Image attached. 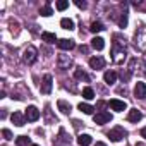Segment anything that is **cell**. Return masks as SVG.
<instances>
[{
    "instance_id": "obj_9",
    "label": "cell",
    "mask_w": 146,
    "mask_h": 146,
    "mask_svg": "<svg viewBox=\"0 0 146 146\" xmlns=\"http://www.w3.org/2000/svg\"><path fill=\"white\" fill-rule=\"evenodd\" d=\"M11 120H12V124L14 125H17V127H21V125H24L26 124V115L24 113H21V112H14L12 115H11Z\"/></svg>"
},
{
    "instance_id": "obj_23",
    "label": "cell",
    "mask_w": 146,
    "mask_h": 146,
    "mask_svg": "<svg viewBox=\"0 0 146 146\" xmlns=\"http://www.w3.org/2000/svg\"><path fill=\"white\" fill-rule=\"evenodd\" d=\"M83 96H84V100H93L95 98V91H93V88H84L83 90Z\"/></svg>"
},
{
    "instance_id": "obj_36",
    "label": "cell",
    "mask_w": 146,
    "mask_h": 146,
    "mask_svg": "<svg viewBox=\"0 0 146 146\" xmlns=\"http://www.w3.org/2000/svg\"><path fill=\"white\" fill-rule=\"evenodd\" d=\"M55 146H58V144H55Z\"/></svg>"
},
{
    "instance_id": "obj_33",
    "label": "cell",
    "mask_w": 146,
    "mask_h": 146,
    "mask_svg": "<svg viewBox=\"0 0 146 146\" xmlns=\"http://www.w3.org/2000/svg\"><path fill=\"white\" fill-rule=\"evenodd\" d=\"M95 146H107V144H105V143H96Z\"/></svg>"
},
{
    "instance_id": "obj_11",
    "label": "cell",
    "mask_w": 146,
    "mask_h": 146,
    "mask_svg": "<svg viewBox=\"0 0 146 146\" xmlns=\"http://www.w3.org/2000/svg\"><path fill=\"white\" fill-rule=\"evenodd\" d=\"M57 45H58V48H60V50H72V48L76 46L74 40H69V38H62V40H58V41H57Z\"/></svg>"
},
{
    "instance_id": "obj_16",
    "label": "cell",
    "mask_w": 146,
    "mask_h": 146,
    "mask_svg": "<svg viewBox=\"0 0 146 146\" xmlns=\"http://www.w3.org/2000/svg\"><path fill=\"white\" fill-rule=\"evenodd\" d=\"M141 119H143V113H141L139 110H131L129 115H127V120H129V122H139Z\"/></svg>"
},
{
    "instance_id": "obj_32",
    "label": "cell",
    "mask_w": 146,
    "mask_h": 146,
    "mask_svg": "<svg viewBox=\"0 0 146 146\" xmlns=\"http://www.w3.org/2000/svg\"><path fill=\"white\" fill-rule=\"evenodd\" d=\"M141 136H143V137H146V127H143V129H141Z\"/></svg>"
},
{
    "instance_id": "obj_13",
    "label": "cell",
    "mask_w": 146,
    "mask_h": 146,
    "mask_svg": "<svg viewBox=\"0 0 146 146\" xmlns=\"http://www.w3.org/2000/svg\"><path fill=\"white\" fill-rule=\"evenodd\" d=\"M57 107H58V110H60L62 113H65V115H69L70 110H72V108H70V103H67L65 100H58V102H57Z\"/></svg>"
},
{
    "instance_id": "obj_27",
    "label": "cell",
    "mask_w": 146,
    "mask_h": 146,
    "mask_svg": "<svg viewBox=\"0 0 146 146\" xmlns=\"http://www.w3.org/2000/svg\"><path fill=\"white\" fill-rule=\"evenodd\" d=\"M119 26L120 28H125L127 26V12L124 11L122 14H120V17H119Z\"/></svg>"
},
{
    "instance_id": "obj_18",
    "label": "cell",
    "mask_w": 146,
    "mask_h": 146,
    "mask_svg": "<svg viewBox=\"0 0 146 146\" xmlns=\"http://www.w3.org/2000/svg\"><path fill=\"white\" fill-rule=\"evenodd\" d=\"M60 26L64 28V29H74V21H72V19H67V17H64L62 21H60Z\"/></svg>"
},
{
    "instance_id": "obj_22",
    "label": "cell",
    "mask_w": 146,
    "mask_h": 146,
    "mask_svg": "<svg viewBox=\"0 0 146 146\" xmlns=\"http://www.w3.org/2000/svg\"><path fill=\"white\" fill-rule=\"evenodd\" d=\"M41 38H43V41H46V43H55V41H57V36H55L53 33H41Z\"/></svg>"
},
{
    "instance_id": "obj_6",
    "label": "cell",
    "mask_w": 146,
    "mask_h": 146,
    "mask_svg": "<svg viewBox=\"0 0 146 146\" xmlns=\"http://www.w3.org/2000/svg\"><path fill=\"white\" fill-rule=\"evenodd\" d=\"M57 64H58V69L65 70V69H69V67L72 65V58H70L69 55H58V58H57Z\"/></svg>"
},
{
    "instance_id": "obj_17",
    "label": "cell",
    "mask_w": 146,
    "mask_h": 146,
    "mask_svg": "<svg viewBox=\"0 0 146 146\" xmlns=\"http://www.w3.org/2000/svg\"><path fill=\"white\" fill-rule=\"evenodd\" d=\"M91 136L90 134H81L79 137H78V143H79V146H90L91 144Z\"/></svg>"
},
{
    "instance_id": "obj_10",
    "label": "cell",
    "mask_w": 146,
    "mask_h": 146,
    "mask_svg": "<svg viewBox=\"0 0 146 146\" xmlns=\"http://www.w3.org/2000/svg\"><path fill=\"white\" fill-rule=\"evenodd\" d=\"M134 96L137 100H144L146 98V84L144 83H137L134 88Z\"/></svg>"
},
{
    "instance_id": "obj_35",
    "label": "cell",
    "mask_w": 146,
    "mask_h": 146,
    "mask_svg": "<svg viewBox=\"0 0 146 146\" xmlns=\"http://www.w3.org/2000/svg\"><path fill=\"white\" fill-rule=\"evenodd\" d=\"M31 146H38V144H31Z\"/></svg>"
},
{
    "instance_id": "obj_25",
    "label": "cell",
    "mask_w": 146,
    "mask_h": 146,
    "mask_svg": "<svg viewBox=\"0 0 146 146\" xmlns=\"http://www.w3.org/2000/svg\"><path fill=\"white\" fill-rule=\"evenodd\" d=\"M40 14H41V16H45V17H48V16H52V14H53V11H52V7H50V5H43V7L40 9Z\"/></svg>"
},
{
    "instance_id": "obj_2",
    "label": "cell",
    "mask_w": 146,
    "mask_h": 146,
    "mask_svg": "<svg viewBox=\"0 0 146 146\" xmlns=\"http://www.w3.org/2000/svg\"><path fill=\"white\" fill-rule=\"evenodd\" d=\"M36 58H38V50L33 46V45H29V46H26L24 48V52H23V60L26 62V64H35L36 62Z\"/></svg>"
},
{
    "instance_id": "obj_20",
    "label": "cell",
    "mask_w": 146,
    "mask_h": 146,
    "mask_svg": "<svg viewBox=\"0 0 146 146\" xmlns=\"http://www.w3.org/2000/svg\"><path fill=\"white\" fill-rule=\"evenodd\" d=\"M78 108H79L83 113H86V115H91V113H93V110H95V108H93L91 105H88V103H79V107H78Z\"/></svg>"
},
{
    "instance_id": "obj_5",
    "label": "cell",
    "mask_w": 146,
    "mask_h": 146,
    "mask_svg": "<svg viewBox=\"0 0 146 146\" xmlns=\"http://www.w3.org/2000/svg\"><path fill=\"white\" fill-rule=\"evenodd\" d=\"M52 86H53V79H52L50 74H46V76L43 78V81H41V93L50 95V93H52Z\"/></svg>"
},
{
    "instance_id": "obj_28",
    "label": "cell",
    "mask_w": 146,
    "mask_h": 146,
    "mask_svg": "<svg viewBox=\"0 0 146 146\" xmlns=\"http://www.w3.org/2000/svg\"><path fill=\"white\" fill-rule=\"evenodd\" d=\"M69 7V2H67V0H58V2H57V9L58 11H65Z\"/></svg>"
},
{
    "instance_id": "obj_26",
    "label": "cell",
    "mask_w": 146,
    "mask_h": 146,
    "mask_svg": "<svg viewBox=\"0 0 146 146\" xmlns=\"http://www.w3.org/2000/svg\"><path fill=\"white\" fill-rule=\"evenodd\" d=\"M57 143L70 144V137H67V136H65V132H64V131H60V134H58V139H57Z\"/></svg>"
},
{
    "instance_id": "obj_1",
    "label": "cell",
    "mask_w": 146,
    "mask_h": 146,
    "mask_svg": "<svg viewBox=\"0 0 146 146\" xmlns=\"http://www.w3.org/2000/svg\"><path fill=\"white\" fill-rule=\"evenodd\" d=\"M127 55V45L125 38L120 35H113V43H112V62L113 64H124Z\"/></svg>"
},
{
    "instance_id": "obj_29",
    "label": "cell",
    "mask_w": 146,
    "mask_h": 146,
    "mask_svg": "<svg viewBox=\"0 0 146 146\" xmlns=\"http://www.w3.org/2000/svg\"><path fill=\"white\" fill-rule=\"evenodd\" d=\"M2 134H4V137H5V139H12V137H14V136H12V132H11L9 129H4V131H2Z\"/></svg>"
},
{
    "instance_id": "obj_14",
    "label": "cell",
    "mask_w": 146,
    "mask_h": 146,
    "mask_svg": "<svg viewBox=\"0 0 146 146\" xmlns=\"http://www.w3.org/2000/svg\"><path fill=\"white\" fill-rule=\"evenodd\" d=\"M103 79H105L107 84H113V83L117 81V72H113V70H107L105 74H103Z\"/></svg>"
},
{
    "instance_id": "obj_3",
    "label": "cell",
    "mask_w": 146,
    "mask_h": 146,
    "mask_svg": "<svg viewBox=\"0 0 146 146\" xmlns=\"http://www.w3.org/2000/svg\"><path fill=\"white\" fill-rule=\"evenodd\" d=\"M125 136H127V132H125V129H124V127H120V125L113 127V129L108 132V139H110L112 143H119V141H122Z\"/></svg>"
},
{
    "instance_id": "obj_30",
    "label": "cell",
    "mask_w": 146,
    "mask_h": 146,
    "mask_svg": "<svg viewBox=\"0 0 146 146\" xmlns=\"http://www.w3.org/2000/svg\"><path fill=\"white\" fill-rule=\"evenodd\" d=\"M74 4H76L79 9H86V7H88V4H86V2H83V0H76Z\"/></svg>"
},
{
    "instance_id": "obj_8",
    "label": "cell",
    "mask_w": 146,
    "mask_h": 146,
    "mask_svg": "<svg viewBox=\"0 0 146 146\" xmlns=\"http://www.w3.org/2000/svg\"><path fill=\"white\" fill-rule=\"evenodd\" d=\"M24 115H26V119H28L29 122H36V120L40 119V110H38L36 107H28Z\"/></svg>"
},
{
    "instance_id": "obj_19",
    "label": "cell",
    "mask_w": 146,
    "mask_h": 146,
    "mask_svg": "<svg viewBox=\"0 0 146 146\" xmlns=\"http://www.w3.org/2000/svg\"><path fill=\"white\" fill-rule=\"evenodd\" d=\"M74 78H76V79H83V81H90L88 74H86L83 69H76V70H74Z\"/></svg>"
},
{
    "instance_id": "obj_21",
    "label": "cell",
    "mask_w": 146,
    "mask_h": 146,
    "mask_svg": "<svg viewBox=\"0 0 146 146\" xmlns=\"http://www.w3.org/2000/svg\"><path fill=\"white\" fill-rule=\"evenodd\" d=\"M105 28H103V24L102 23H98V21H95V23H91V26H90V31L91 33H100V31H103Z\"/></svg>"
},
{
    "instance_id": "obj_12",
    "label": "cell",
    "mask_w": 146,
    "mask_h": 146,
    "mask_svg": "<svg viewBox=\"0 0 146 146\" xmlns=\"http://www.w3.org/2000/svg\"><path fill=\"white\" fill-rule=\"evenodd\" d=\"M108 105H110V107H112V110H115V112H124V110L127 108L125 102H122V100H110V102H108Z\"/></svg>"
},
{
    "instance_id": "obj_34",
    "label": "cell",
    "mask_w": 146,
    "mask_h": 146,
    "mask_svg": "<svg viewBox=\"0 0 146 146\" xmlns=\"http://www.w3.org/2000/svg\"><path fill=\"white\" fill-rule=\"evenodd\" d=\"M136 146H144V143H136Z\"/></svg>"
},
{
    "instance_id": "obj_31",
    "label": "cell",
    "mask_w": 146,
    "mask_h": 146,
    "mask_svg": "<svg viewBox=\"0 0 146 146\" xmlns=\"http://www.w3.org/2000/svg\"><path fill=\"white\" fill-rule=\"evenodd\" d=\"M79 50H81L83 53H88V46H84V45H83V46H79Z\"/></svg>"
},
{
    "instance_id": "obj_24",
    "label": "cell",
    "mask_w": 146,
    "mask_h": 146,
    "mask_svg": "<svg viewBox=\"0 0 146 146\" xmlns=\"http://www.w3.org/2000/svg\"><path fill=\"white\" fill-rule=\"evenodd\" d=\"M29 143H31V141H29L28 136H19V137L16 139V144H17V146H28ZM29 146H31V144H29Z\"/></svg>"
},
{
    "instance_id": "obj_15",
    "label": "cell",
    "mask_w": 146,
    "mask_h": 146,
    "mask_svg": "<svg viewBox=\"0 0 146 146\" xmlns=\"http://www.w3.org/2000/svg\"><path fill=\"white\" fill-rule=\"evenodd\" d=\"M91 46H93L95 50H103V48H105V40L100 38V36H96V38L91 40Z\"/></svg>"
},
{
    "instance_id": "obj_7",
    "label": "cell",
    "mask_w": 146,
    "mask_h": 146,
    "mask_svg": "<svg viewBox=\"0 0 146 146\" xmlns=\"http://www.w3.org/2000/svg\"><path fill=\"white\" fill-rule=\"evenodd\" d=\"M90 67H91V69H95V70L103 69V67H105V58H103V57H100V55L91 57V58H90Z\"/></svg>"
},
{
    "instance_id": "obj_4",
    "label": "cell",
    "mask_w": 146,
    "mask_h": 146,
    "mask_svg": "<svg viewBox=\"0 0 146 146\" xmlns=\"http://www.w3.org/2000/svg\"><path fill=\"white\" fill-rule=\"evenodd\" d=\"M93 120H95V124L103 125V124H107V122H110V120H112V115H110L108 112L102 110V112H98V113H95V115H93Z\"/></svg>"
}]
</instances>
